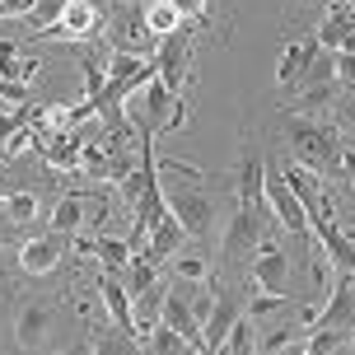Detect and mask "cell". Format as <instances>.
<instances>
[{
    "label": "cell",
    "mask_w": 355,
    "mask_h": 355,
    "mask_svg": "<svg viewBox=\"0 0 355 355\" xmlns=\"http://www.w3.org/2000/svg\"><path fill=\"white\" fill-rule=\"evenodd\" d=\"M318 56V37H295V42H285V52H281V61H276V85H295L300 80V71L309 66Z\"/></svg>",
    "instance_id": "ffe728a7"
},
{
    "label": "cell",
    "mask_w": 355,
    "mask_h": 355,
    "mask_svg": "<svg viewBox=\"0 0 355 355\" xmlns=\"http://www.w3.org/2000/svg\"><path fill=\"white\" fill-rule=\"evenodd\" d=\"M0 103H33V94H28V85H15V80H0Z\"/></svg>",
    "instance_id": "ab89813d"
},
{
    "label": "cell",
    "mask_w": 355,
    "mask_h": 355,
    "mask_svg": "<svg viewBox=\"0 0 355 355\" xmlns=\"http://www.w3.org/2000/svg\"><path fill=\"white\" fill-rule=\"evenodd\" d=\"M0 215H10L15 225H19V220H33V215H37V196H33V192H15V196H5V211H0Z\"/></svg>",
    "instance_id": "f35d334b"
},
{
    "label": "cell",
    "mask_w": 355,
    "mask_h": 355,
    "mask_svg": "<svg viewBox=\"0 0 355 355\" xmlns=\"http://www.w3.org/2000/svg\"><path fill=\"white\" fill-rule=\"evenodd\" d=\"M332 80H337V52H322L318 47V56H313V61H309V66H304L300 71V80H295V94H304V89H318V85H332Z\"/></svg>",
    "instance_id": "cb8c5ba5"
},
{
    "label": "cell",
    "mask_w": 355,
    "mask_h": 355,
    "mask_svg": "<svg viewBox=\"0 0 355 355\" xmlns=\"http://www.w3.org/2000/svg\"><path fill=\"white\" fill-rule=\"evenodd\" d=\"M37 71H42V61H24V56H15V61H0V80H15V85H28V80H37Z\"/></svg>",
    "instance_id": "74e56055"
},
{
    "label": "cell",
    "mask_w": 355,
    "mask_h": 355,
    "mask_svg": "<svg viewBox=\"0 0 355 355\" xmlns=\"http://www.w3.org/2000/svg\"><path fill=\"white\" fill-rule=\"evenodd\" d=\"M173 281H211V266H206V257H196V252H182V257H173Z\"/></svg>",
    "instance_id": "8d00e7d4"
},
{
    "label": "cell",
    "mask_w": 355,
    "mask_h": 355,
    "mask_svg": "<svg viewBox=\"0 0 355 355\" xmlns=\"http://www.w3.org/2000/svg\"><path fill=\"white\" fill-rule=\"evenodd\" d=\"M85 5L94 10V15H103V19H107V10H112V0H85Z\"/></svg>",
    "instance_id": "c3c4849f"
},
{
    "label": "cell",
    "mask_w": 355,
    "mask_h": 355,
    "mask_svg": "<svg viewBox=\"0 0 355 355\" xmlns=\"http://www.w3.org/2000/svg\"><path fill=\"white\" fill-rule=\"evenodd\" d=\"M164 327H173L178 337L187 341L192 351H206V337H201V322L192 318V304H187V281H173L168 295H164V313H159ZM211 355V351H206Z\"/></svg>",
    "instance_id": "4fadbf2b"
},
{
    "label": "cell",
    "mask_w": 355,
    "mask_h": 355,
    "mask_svg": "<svg viewBox=\"0 0 355 355\" xmlns=\"http://www.w3.org/2000/svg\"><path fill=\"white\" fill-rule=\"evenodd\" d=\"M337 80L346 89H355V52H337Z\"/></svg>",
    "instance_id": "f6af8a7d"
},
{
    "label": "cell",
    "mask_w": 355,
    "mask_h": 355,
    "mask_svg": "<svg viewBox=\"0 0 355 355\" xmlns=\"http://www.w3.org/2000/svg\"><path fill=\"white\" fill-rule=\"evenodd\" d=\"M94 355H141V346L126 327H107L103 337L94 341Z\"/></svg>",
    "instance_id": "f546056e"
},
{
    "label": "cell",
    "mask_w": 355,
    "mask_h": 355,
    "mask_svg": "<svg viewBox=\"0 0 355 355\" xmlns=\"http://www.w3.org/2000/svg\"><path fill=\"white\" fill-rule=\"evenodd\" d=\"M281 309H295V300H290V295H262V290H257L248 300V318L262 322V318H271V313H281Z\"/></svg>",
    "instance_id": "e575fe53"
},
{
    "label": "cell",
    "mask_w": 355,
    "mask_h": 355,
    "mask_svg": "<svg viewBox=\"0 0 355 355\" xmlns=\"http://www.w3.org/2000/svg\"><path fill=\"white\" fill-rule=\"evenodd\" d=\"M248 285H257L262 295H290V252L281 243L262 239L248 262Z\"/></svg>",
    "instance_id": "9c48e42d"
},
{
    "label": "cell",
    "mask_w": 355,
    "mask_h": 355,
    "mask_svg": "<svg viewBox=\"0 0 355 355\" xmlns=\"http://www.w3.org/2000/svg\"><path fill=\"white\" fill-rule=\"evenodd\" d=\"M19 56V42L15 37H0V61H15Z\"/></svg>",
    "instance_id": "bcb514c9"
},
{
    "label": "cell",
    "mask_w": 355,
    "mask_h": 355,
    "mask_svg": "<svg viewBox=\"0 0 355 355\" xmlns=\"http://www.w3.org/2000/svg\"><path fill=\"white\" fill-rule=\"evenodd\" d=\"M145 341H150V355H187V351H192V346H187V341L178 337L173 327H164V322H155Z\"/></svg>",
    "instance_id": "1f68e13d"
},
{
    "label": "cell",
    "mask_w": 355,
    "mask_h": 355,
    "mask_svg": "<svg viewBox=\"0 0 355 355\" xmlns=\"http://www.w3.org/2000/svg\"><path fill=\"white\" fill-rule=\"evenodd\" d=\"M215 355H257V332H252V318H248V313L230 327V337H225V346H220Z\"/></svg>",
    "instance_id": "4316f807"
},
{
    "label": "cell",
    "mask_w": 355,
    "mask_h": 355,
    "mask_svg": "<svg viewBox=\"0 0 355 355\" xmlns=\"http://www.w3.org/2000/svg\"><path fill=\"white\" fill-rule=\"evenodd\" d=\"M262 239H266V206H239V211L230 215V230H225L220 252H225L230 266H239V262H248L252 252H257Z\"/></svg>",
    "instance_id": "5b68a950"
},
{
    "label": "cell",
    "mask_w": 355,
    "mask_h": 355,
    "mask_svg": "<svg viewBox=\"0 0 355 355\" xmlns=\"http://www.w3.org/2000/svg\"><path fill=\"white\" fill-rule=\"evenodd\" d=\"M341 52H355V33H351V42H346V47H341Z\"/></svg>",
    "instance_id": "f907efd6"
},
{
    "label": "cell",
    "mask_w": 355,
    "mask_h": 355,
    "mask_svg": "<svg viewBox=\"0 0 355 355\" xmlns=\"http://www.w3.org/2000/svg\"><path fill=\"white\" fill-rule=\"evenodd\" d=\"M164 201H168V211H173V220L182 225V234L187 239H211V230H215V201L201 187H164Z\"/></svg>",
    "instance_id": "277c9868"
},
{
    "label": "cell",
    "mask_w": 355,
    "mask_h": 355,
    "mask_svg": "<svg viewBox=\"0 0 355 355\" xmlns=\"http://www.w3.org/2000/svg\"><path fill=\"white\" fill-rule=\"evenodd\" d=\"M337 89H341V80H332V85H318V89H304V94H295V107H300V112H313V107L337 103Z\"/></svg>",
    "instance_id": "d590c367"
},
{
    "label": "cell",
    "mask_w": 355,
    "mask_h": 355,
    "mask_svg": "<svg viewBox=\"0 0 355 355\" xmlns=\"http://www.w3.org/2000/svg\"><path fill=\"white\" fill-rule=\"evenodd\" d=\"M122 112L141 136H159V131H182V126H187V103H182V94H173L159 75H155L145 89H136V94L122 103Z\"/></svg>",
    "instance_id": "7a4b0ae2"
},
{
    "label": "cell",
    "mask_w": 355,
    "mask_h": 355,
    "mask_svg": "<svg viewBox=\"0 0 355 355\" xmlns=\"http://www.w3.org/2000/svg\"><path fill=\"white\" fill-rule=\"evenodd\" d=\"M145 24H150V33H155V37H168V33L182 28L173 0H150V5H145Z\"/></svg>",
    "instance_id": "484cf974"
},
{
    "label": "cell",
    "mask_w": 355,
    "mask_h": 355,
    "mask_svg": "<svg viewBox=\"0 0 355 355\" xmlns=\"http://www.w3.org/2000/svg\"><path fill=\"white\" fill-rule=\"evenodd\" d=\"M337 178H346V187L355 192V145H341V164H337Z\"/></svg>",
    "instance_id": "ee69618b"
},
{
    "label": "cell",
    "mask_w": 355,
    "mask_h": 355,
    "mask_svg": "<svg viewBox=\"0 0 355 355\" xmlns=\"http://www.w3.org/2000/svg\"><path fill=\"white\" fill-rule=\"evenodd\" d=\"M337 122H341V131L355 136V89L346 94V98H337Z\"/></svg>",
    "instance_id": "b9f144b4"
},
{
    "label": "cell",
    "mask_w": 355,
    "mask_h": 355,
    "mask_svg": "<svg viewBox=\"0 0 355 355\" xmlns=\"http://www.w3.org/2000/svg\"><path fill=\"white\" fill-rule=\"evenodd\" d=\"M85 211H89L85 196H61V201L52 206V215H47V225H52V234L75 239V234H80V225H85Z\"/></svg>",
    "instance_id": "603a6c76"
},
{
    "label": "cell",
    "mask_w": 355,
    "mask_h": 355,
    "mask_svg": "<svg viewBox=\"0 0 355 355\" xmlns=\"http://www.w3.org/2000/svg\"><path fill=\"white\" fill-rule=\"evenodd\" d=\"M351 33H355V5L351 0H332L327 5V15H322V24H318V47L322 52H341L346 42H351Z\"/></svg>",
    "instance_id": "e0dca14e"
},
{
    "label": "cell",
    "mask_w": 355,
    "mask_h": 355,
    "mask_svg": "<svg viewBox=\"0 0 355 355\" xmlns=\"http://www.w3.org/2000/svg\"><path fill=\"white\" fill-rule=\"evenodd\" d=\"M281 173H285V187L300 196L304 215L327 211V201H322V187H318V173H313V168H304V164H290V159H285V164H281Z\"/></svg>",
    "instance_id": "ac0fdd59"
},
{
    "label": "cell",
    "mask_w": 355,
    "mask_h": 355,
    "mask_svg": "<svg viewBox=\"0 0 355 355\" xmlns=\"http://www.w3.org/2000/svg\"><path fill=\"white\" fill-rule=\"evenodd\" d=\"M122 271H126V295H131V300H141L150 285H159V266L150 262V257H131Z\"/></svg>",
    "instance_id": "d4e9b609"
},
{
    "label": "cell",
    "mask_w": 355,
    "mask_h": 355,
    "mask_svg": "<svg viewBox=\"0 0 355 355\" xmlns=\"http://www.w3.org/2000/svg\"><path fill=\"white\" fill-rule=\"evenodd\" d=\"M37 0H0V19H28Z\"/></svg>",
    "instance_id": "7bdbcfd3"
},
{
    "label": "cell",
    "mask_w": 355,
    "mask_h": 355,
    "mask_svg": "<svg viewBox=\"0 0 355 355\" xmlns=\"http://www.w3.org/2000/svg\"><path fill=\"white\" fill-rule=\"evenodd\" d=\"M271 355H309V351H304V341H295V346H285V351H271Z\"/></svg>",
    "instance_id": "681fc988"
},
{
    "label": "cell",
    "mask_w": 355,
    "mask_h": 355,
    "mask_svg": "<svg viewBox=\"0 0 355 355\" xmlns=\"http://www.w3.org/2000/svg\"><path fill=\"white\" fill-rule=\"evenodd\" d=\"M182 24H206V0H173Z\"/></svg>",
    "instance_id": "60d3db41"
},
{
    "label": "cell",
    "mask_w": 355,
    "mask_h": 355,
    "mask_svg": "<svg viewBox=\"0 0 355 355\" xmlns=\"http://www.w3.org/2000/svg\"><path fill=\"white\" fill-rule=\"evenodd\" d=\"M94 257H98L107 271H122L136 252H131V243H126V239H107V234H98V239H94Z\"/></svg>",
    "instance_id": "83f0119b"
},
{
    "label": "cell",
    "mask_w": 355,
    "mask_h": 355,
    "mask_svg": "<svg viewBox=\"0 0 355 355\" xmlns=\"http://www.w3.org/2000/svg\"><path fill=\"white\" fill-rule=\"evenodd\" d=\"M155 71H159V80L173 94H182L187 89V75H192V28H178V33H168V37H159L155 42Z\"/></svg>",
    "instance_id": "8992f818"
},
{
    "label": "cell",
    "mask_w": 355,
    "mask_h": 355,
    "mask_svg": "<svg viewBox=\"0 0 355 355\" xmlns=\"http://www.w3.org/2000/svg\"><path fill=\"white\" fill-rule=\"evenodd\" d=\"M98 300H103L112 327H126V332L136 337V313H131V295H126V285L112 281V276H103V281H98Z\"/></svg>",
    "instance_id": "44dd1931"
},
{
    "label": "cell",
    "mask_w": 355,
    "mask_h": 355,
    "mask_svg": "<svg viewBox=\"0 0 355 355\" xmlns=\"http://www.w3.org/2000/svg\"><path fill=\"white\" fill-rule=\"evenodd\" d=\"M182 243H187V234H182V225H178L173 215H168L159 230L150 234V243H145V257L159 266V262H168V257H178V248H182Z\"/></svg>",
    "instance_id": "7402d4cb"
},
{
    "label": "cell",
    "mask_w": 355,
    "mask_h": 355,
    "mask_svg": "<svg viewBox=\"0 0 355 355\" xmlns=\"http://www.w3.org/2000/svg\"><path fill=\"white\" fill-rule=\"evenodd\" d=\"M281 136H285V145H290L295 164L313 168V173H337V164H341L337 126L318 122V117H304V112H290L281 122Z\"/></svg>",
    "instance_id": "6da1fadb"
},
{
    "label": "cell",
    "mask_w": 355,
    "mask_h": 355,
    "mask_svg": "<svg viewBox=\"0 0 355 355\" xmlns=\"http://www.w3.org/2000/svg\"><path fill=\"white\" fill-rule=\"evenodd\" d=\"M309 234H313L318 252H327V262L337 266L341 276H355V239L332 220V206L318 211V215H309Z\"/></svg>",
    "instance_id": "30bf717a"
},
{
    "label": "cell",
    "mask_w": 355,
    "mask_h": 355,
    "mask_svg": "<svg viewBox=\"0 0 355 355\" xmlns=\"http://www.w3.org/2000/svg\"><path fill=\"white\" fill-rule=\"evenodd\" d=\"M262 182H266V159L252 141H243L239 150V168H234V192H239V206H266L262 201Z\"/></svg>",
    "instance_id": "9a60e30c"
},
{
    "label": "cell",
    "mask_w": 355,
    "mask_h": 355,
    "mask_svg": "<svg viewBox=\"0 0 355 355\" xmlns=\"http://www.w3.org/2000/svg\"><path fill=\"white\" fill-rule=\"evenodd\" d=\"M262 201H266V211L281 220L285 230L295 234V239H313L309 234V215H304V206H300V196L285 187V173L276 168V164H266V182H262Z\"/></svg>",
    "instance_id": "52a82bcc"
},
{
    "label": "cell",
    "mask_w": 355,
    "mask_h": 355,
    "mask_svg": "<svg viewBox=\"0 0 355 355\" xmlns=\"http://www.w3.org/2000/svg\"><path fill=\"white\" fill-rule=\"evenodd\" d=\"M66 5H71V0H37L33 15L24 19V28H28V33H42V28H52L56 19L66 15Z\"/></svg>",
    "instance_id": "d6a6232c"
},
{
    "label": "cell",
    "mask_w": 355,
    "mask_h": 355,
    "mask_svg": "<svg viewBox=\"0 0 355 355\" xmlns=\"http://www.w3.org/2000/svg\"><path fill=\"white\" fill-rule=\"evenodd\" d=\"M248 313V300H243V290H230V285H220L215 281V309H211V318L201 322V337H206V351H220L225 346V337H230V327L239 318Z\"/></svg>",
    "instance_id": "8fae6325"
},
{
    "label": "cell",
    "mask_w": 355,
    "mask_h": 355,
    "mask_svg": "<svg viewBox=\"0 0 355 355\" xmlns=\"http://www.w3.org/2000/svg\"><path fill=\"white\" fill-rule=\"evenodd\" d=\"M66 234H42V239H24L19 243V271L24 276H47V271H56L61 266V257H66Z\"/></svg>",
    "instance_id": "5bb4252c"
},
{
    "label": "cell",
    "mask_w": 355,
    "mask_h": 355,
    "mask_svg": "<svg viewBox=\"0 0 355 355\" xmlns=\"http://www.w3.org/2000/svg\"><path fill=\"white\" fill-rule=\"evenodd\" d=\"M56 332V304L47 300H28V304H19V313H15V341L24 346V351H37V346H47Z\"/></svg>",
    "instance_id": "7c38bea8"
},
{
    "label": "cell",
    "mask_w": 355,
    "mask_h": 355,
    "mask_svg": "<svg viewBox=\"0 0 355 355\" xmlns=\"http://www.w3.org/2000/svg\"><path fill=\"white\" fill-rule=\"evenodd\" d=\"M313 327H337V332H351L355 337V276H341V281L332 285V300L318 309ZM313 327H309V332H313Z\"/></svg>",
    "instance_id": "2e32d148"
},
{
    "label": "cell",
    "mask_w": 355,
    "mask_h": 355,
    "mask_svg": "<svg viewBox=\"0 0 355 355\" xmlns=\"http://www.w3.org/2000/svg\"><path fill=\"white\" fill-rule=\"evenodd\" d=\"M85 145H89V136H85V131H71V136H52V141L42 145V159L52 164V168L80 173V159H85Z\"/></svg>",
    "instance_id": "d6986e66"
},
{
    "label": "cell",
    "mask_w": 355,
    "mask_h": 355,
    "mask_svg": "<svg viewBox=\"0 0 355 355\" xmlns=\"http://www.w3.org/2000/svg\"><path fill=\"white\" fill-rule=\"evenodd\" d=\"M80 71H85V98L94 103V117H98V98H103V85H107V71L98 66V56H85L80 61Z\"/></svg>",
    "instance_id": "836d02e7"
},
{
    "label": "cell",
    "mask_w": 355,
    "mask_h": 355,
    "mask_svg": "<svg viewBox=\"0 0 355 355\" xmlns=\"http://www.w3.org/2000/svg\"><path fill=\"white\" fill-rule=\"evenodd\" d=\"M155 66V61H145V56H131V52H107V80H136Z\"/></svg>",
    "instance_id": "f1b7e54d"
},
{
    "label": "cell",
    "mask_w": 355,
    "mask_h": 355,
    "mask_svg": "<svg viewBox=\"0 0 355 355\" xmlns=\"http://www.w3.org/2000/svg\"><path fill=\"white\" fill-rule=\"evenodd\" d=\"M61 355H94V341H75V346H66Z\"/></svg>",
    "instance_id": "7dc6e473"
},
{
    "label": "cell",
    "mask_w": 355,
    "mask_h": 355,
    "mask_svg": "<svg viewBox=\"0 0 355 355\" xmlns=\"http://www.w3.org/2000/svg\"><path fill=\"white\" fill-rule=\"evenodd\" d=\"M103 24H107V19L94 15L85 0H71V5H66V15L56 19L52 28L28 33V37H33V42H61V37H66V42H98V37H103Z\"/></svg>",
    "instance_id": "ba28073f"
},
{
    "label": "cell",
    "mask_w": 355,
    "mask_h": 355,
    "mask_svg": "<svg viewBox=\"0 0 355 355\" xmlns=\"http://www.w3.org/2000/svg\"><path fill=\"white\" fill-rule=\"evenodd\" d=\"M33 117H37V103H19L15 112H5V107H0V155H5L10 136H15V131H24Z\"/></svg>",
    "instance_id": "4dcf8cb0"
},
{
    "label": "cell",
    "mask_w": 355,
    "mask_h": 355,
    "mask_svg": "<svg viewBox=\"0 0 355 355\" xmlns=\"http://www.w3.org/2000/svg\"><path fill=\"white\" fill-rule=\"evenodd\" d=\"M103 33L112 42V52H131V56H145L150 42H159L150 33V24H145V5H131V0H112Z\"/></svg>",
    "instance_id": "3957f363"
}]
</instances>
